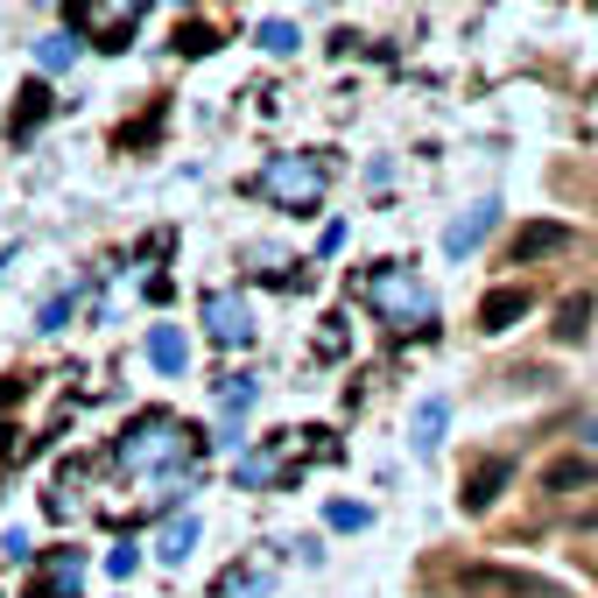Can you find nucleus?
Here are the masks:
<instances>
[{"mask_svg":"<svg viewBox=\"0 0 598 598\" xmlns=\"http://www.w3.org/2000/svg\"><path fill=\"white\" fill-rule=\"evenodd\" d=\"M177 50H183V56H211V50H219V29L183 22V29H177Z\"/></svg>","mask_w":598,"mask_h":598,"instance_id":"a211bd4d","label":"nucleus"},{"mask_svg":"<svg viewBox=\"0 0 598 598\" xmlns=\"http://www.w3.org/2000/svg\"><path fill=\"white\" fill-rule=\"evenodd\" d=\"M267 585H275V577H267V570H254V564H246V570H225V577H219V598H261Z\"/></svg>","mask_w":598,"mask_h":598,"instance_id":"f3484780","label":"nucleus"},{"mask_svg":"<svg viewBox=\"0 0 598 598\" xmlns=\"http://www.w3.org/2000/svg\"><path fill=\"white\" fill-rule=\"evenodd\" d=\"M141 8L148 0H71V22H78L85 35H99V50H127Z\"/></svg>","mask_w":598,"mask_h":598,"instance_id":"7ed1b4c3","label":"nucleus"},{"mask_svg":"<svg viewBox=\"0 0 598 598\" xmlns=\"http://www.w3.org/2000/svg\"><path fill=\"white\" fill-rule=\"evenodd\" d=\"M0 556H8V564H29V535L8 528V535H0Z\"/></svg>","mask_w":598,"mask_h":598,"instance_id":"a878e982","label":"nucleus"},{"mask_svg":"<svg viewBox=\"0 0 598 598\" xmlns=\"http://www.w3.org/2000/svg\"><path fill=\"white\" fill-rule=\"evenodd\" d=\"M254 374H233V380H225V388H219V401H225V416H240V409H254Z\"/></svg>","mask_w":598,"mask_h":598,"instance_id":"6ab92c4d","label":"nucleus"},{"mask_svg":"<svg viewBox=\"0 0 598 598\" xmlns=\"http://www.w3.org/2000/svg\"><path fill=\"white\" fill-rule=\"evenodd\" d=\"M71 303H78V296H71V288H64V296H50V303H43V311H35V324H43V332H64V317H71Z\"/></svg>","mask_w":598,"mask_h":598,"instance_id":"4be33fe9","label":"nucleus"},{"mask_svg":"<svg viewBox=\"0 0 598 598\" xmlns=\"http://www.w3.org/2000/svg\"><path fill=\"white\" fill-rule=\"evenodd\" d=\"M78 577H85V556H78V549H56L29 598H78Z\"/></svg>","mask_w":598,"mask_h":598,"instance_id":"9d476101","label":"nucleus"},{"mask_svg":"<svg viewBox=\"0 0 598 598\" xmlns=\"http://www.w3.org/2000/svg\"><path fill=\"white\" fill-rule=\"evenodd\" d=\"M366 296H374V311H388L395 324H409V317H422V282L409 275V267H374L366 275Z\"/></svg>","mask_w":598,"mask_h":598,"instance_id":"20e7f679","label":"nucleus"},{"mask_svg":"<svg viewBox=\"0 0 598 598\" xmlns=\"http://www.w3.org/2000/svg\"><path fill=\"white\" fill-rule=\"evenodd\" d=\"M261 190L275 204H288V211H311L324 198V162L317 156H275V162L261 169Z\"/></svg>","mask_w":598,"mask_h":598,"instance_id":"f03ea898","label":"nucleus"},{"mask_svg":"<svg viewBox=\"0 0 598 598\" xmlns=\"http://www.w3.org/2000/svg\"><path fill=\"white\" fill-rule=\"evenodd\" d=\"M570 486H585V465H577V458H564V465H549V493H570Z\"/></svg>","mask_w":598,"mask_h":598,"instance_id":"b1692460","label":"nucleus"},{"mask_svg":"<svg viewBox=\"0 0 598 598\" xmlns=\"http://www.w3.org/2000/svg\"><path fill=\"white\" fill-rule=\"evenodd\" d=\"M204 332L211 345H254V311H246V296H233V288H211L204 296Z\"/></svg>","mask_w":598,"mask_h":598,"instance_id":"39448f33","label":"nucleus"},{"mask_svg":"<svg viewBox=\"0 0 598 598\" xmlns=\"http://www.w3.org/2000/svg\"><path fill=\"white\" fill-rule=\"evenodd\" d=\"M35 120H50V92H43V85H29V92H22V106H14L8 134H14V141H29V127H35Z\"/></svg>","mask_w":598,"mask_h":598,"instance_id":"dca6fc26","label":"nucleus"},{"mask_svg":"<svg viewBox=\"0 0 598 598\" xmlns=\"http://www.w3.org/2000/svg\"><path fill=\"white\" fill-rule=\"evenodd\" d=\"M78 35H71V29H50L43 35V43H35V71H71V64H78Z\"/></svg>","mask_w":598,"mask_h":598,"instance_id":"ddd939ff","label":"nucleus"},{"mask_svg":"<svg viewBox=\"0 0 598 598\" xmlns=\"http://www.w3.org/2000/svg\"><path fill=\"white\" fill-rule=\"evenodd\" d=\"M106 570H113V577H134V570H141V549H134V543H113V549H106Z\"/></svg>","mask_w":598,"mask_h":598,"instance_id":"5701e85b","label":"nucleus"},{"mask_svg":"<svg viewBox=\"0 0 598 598\" xmlns=\"http://www.w3.org/2000/svg\"><path fill=\"white\" fill-rule=\"evenodd\" d=\"M177 8H198V0H177Z\"/></svg>","mask_w":598,"mask_h":598,"instance_id":"bb28decb","label":"nucleus"},{"mask_svg":"<svg viewBox=\"0 0 598 598\" xmlns=\"http://www.w3.org/2000/svg\"><path fill=\"white\" fill-rule=\"evenodd\" d=\"M190 549H198V521H190V514H183V521H169V528L156 535V556H162V564H183Z\"/></svg>","mask_w":598,"mask_h":598,"instance_id":"2eb2a0df","label":"nucleus"},{"mask_svg":"<svg viewBox=\"0 0 598 598\" xmlns=\"http://www.w3.org/2000/svg\"><path fill=\"white\" fill-rule=\"evenodd\" d=\"M507 479H514V465H507V458H479V465H472V479H465V493H458V500H465V514H486L493 500L507 493Z\"/></svg>","mask_w":598,"mask_h":598,"instance_id":"6e6552de","label":"nucleus"},{"mask_svg":"<svg viewBox=\"0 0 598 598\" xmlns=\"http://www.w3.org/2000/svg\"><path fill=\"white\" fill-rule=\"evenodd\" d=\"M521 317H528V288H521V282H507V288H493V296L486 303H479V332H514V324Z\"/></svg>","mask_w":598,"mask_h":598,"instance_id":"1a4fd4ad","label":"nucleus"},{"mask_svg":"<svg viewBox=\"0 0 598 598\" xmlns=\"http://www.w3.org/2000/svg\"><path fill=\"white\" fill-rule=\"evenodd\" d=\"M585 317H591V303H585V296H570L564 311H556V338H585Z\"/></svg>","mask_w":598,"mask_h":598,"instance_id":"412c9836","label":"nucleus"},{"mask_svg":"<svg viewBox=\"0 0 598 598\" xmlns=\"http://www.w3.org/2000/svg\"><path fill=\"white\" fill-rule=\"evenodd\" d=\"M366 521H374V514H366L359 500H338V507H332V528H366Z\"/></svg>","mask_w":598,"mask_h":598,"instance_id":"393cba45","label":"nucleus"},{"mask_svg":"<svg viewBox=\"0 0 598 598\" xmlns=\"http://www.w3.org/2000/svg\"><path fill=\"white\" fill-rule=\"evenodd\" d=\"M148 366H156V374H169V380L190 366V338L177 332V324H148Z\"/></svg>","mask_w":598,"mask_h":598,"instance_id":"9b49d317","label":"nucleus"},{"mask_svg":"<svg viewBox=\"0 0 598 598\" xmlns=\"http://www.w3.org/2000/svg\"><path fill=\"white\" fill-rule=\"evenodd\" d=\"M443 422H451V401H443V395H430V401L416 409V451H422V458H437V443H443Z\"/></svg>","mask_w":598,"mask_h":598,"instance_id":"f8f14e48","label":"nucleus"},{"mask_svg":"<svg viewBox=\"0 0 598 598\" xmlns=\"http://www.w3.org/2000/svg\"><path fill=\"white\" fill-rule=\"evenodd\" d=\"M564 246H570V225H564V219H528V225H521V233L507 240V261H514V267H528V261L564 254Z\"/></svg>","mask_w":598,"mask_h":598,"instance_id":"423d86ee","label":"nucleus"},{"mask_svg":"<svg viewBox=\"0 0 598 598\" xmlns=\"http://www.w3.org/2000/svg\"><path fill=\"white\" fill-rule=\"evenodd\" d=\"M486 233H493V204H479L472 219H458L451 233H443V254H472V246L486 240Z\"/></svg>","mask_w":598,"mask_h":598,"instance_id":"4468645a","label":"nucleus"},{"mask_svg":"<svg viewBox=\"0 0 598 598\" xmlns=\"http://www.w3.org/2000/svg\"><path fill=\"white\" fill-rule=\"evenodd\" d=\"M190 458H198V437L183 430L169 409H148V416H134L120 437H113V465H120L134 486H148V500H183L177 486L190 479Z\"/></svg>","mask_w":598,"mask_h":598,"instance_id":"f257e3e1","label":"nucleus"},{"mask_svg":"<svg viewBox=\"0 0 598 598\" xmlns=\"http://www.w3.org/2000/svg\"><path fill=\"white\" fill-rule=\"evenodd\" d=\"M458 591H465V598H535L543 585H535V577H521V570H493V564H479V570L458 577Z\"/></svg>","mask_w":598,"mask_h":598,"instance_id":"0eeeda50","label":"nucleus"},{"mask_svg":"<svg viewBox=\"0 0 598 598\" xmlns=\"http://www.w3.org/2000/svg\"><path fill=\"white\" fill-rule=\"evenodd\" d=\"M296 43H303L296 22H261V50H267V56H288Z\"/></svg>","mask_w":598,"mask_h":598,"instance_id":"aec40b11","label":"nucleus"}]
</instances>
